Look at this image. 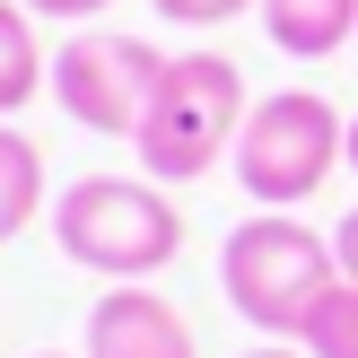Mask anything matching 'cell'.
<instances>
[{"label":"cell","instance_id":"1","mask_svg":"<svg viewBox=\"0 0 358 358\" xmlns=\"http://www.w3.org/2000/svg\"><path fill=\"white\" fill-rule=\"evenodd\" d=\"M52 245L79 271H96L105 289H122V280H149L184 254V210L149 175H79L52 201Z\"/></svg>","mask_w":358,"mask_h":358},{"label":"cell","instance_id":"2","mask_svg":"<svg viewBox=\"0 0 358 358\" xmlns=\"http://www.w3.org/2000/svg\"><path fill=\"white\" fill-rule=\"evenodd\" d=\"M332 280H341V254H332V236H315L297 210H254V219H236L227 245H219L227 306L254 332H280V341H297V324L315 315V297H324Z\"/></svg>","mask_w":358,"mask_h":358},{"label":"cell","instance_id":"3","mask_svg":"<svg viewBox=\"0 0 358 358\" xmlns=\"http://www.w3.org/2000/svg\"><path fill=\"white\" fill-rule=\"evenodd\" d=\"M245 114H254V105H245V70L227 62V52H175L166 79H157V96H149V122L131 131L149 184H192V175H210L236 149Z\"/></svg>","mask_w":358,"mask_h":358},{"label":"cell","instance_id":"4","mask_svg":"<svg viewBox=\"0 0 358 358\" xmlns=\"http://www.w3.org/2000/svg\"><path fill=\"white\" fill-rule=\"evenodd\" d=\"M227 166H236L245 201L297 210V201H315V192L332 184V166H350V122L332 114V96H315V87L254 96V114H245Z\"/></svg>","mask_w":358,"mask_h":358},{"label":"cell","instance_id":"5","mask_svg":"<svg viewBox=\"0 0 358 358\" xmlns=\"http://www.w3.org/2000/svg\"><path fill=\"white\" fill-rule=\"evenodd\" d=\"M175 52H157L149 35H114V27H87L52 52V105H62L79 131L96 140H131L149 122V96L166 79Z\"/></svg>","mask_w":358,"mask_h":358},{"label":"cell","instance_id":"6","mask_svg":"<svg viewBox=\"0 0 358 358\" xmlns=\"http://www.w3.org/2000/svg\"><path fill=\"white\" fill-rule=\"evenodd\" d=\"M79 358H201V341H192V324L149 280H122V289H105L96 306H87Z\"/></svg>","mask_w":358,"mask_h":358},{"label":"cell","instance_id":"7","mask_svg":"<svg viewBox=\"0 0 358 358\" xmlns=\"http://www.w3.org/2000/svg\"><path fill=\"white\" fill-rule=\"evenodd\" d=\"M262 27L289 62H332L341 44H358V0H262Z\"/></svg>","mask_w":358,"mask_h":358},{"label":"cell","instance_id":"8","mask_svg":"<svg viewBox=\"0 0 358 358\" xmlns=\"http://www.w3.org/2000/svg\"><path fill=\"white\" fill-rule=\"evenodd\" d=\"M35 87H52V62L35 44V9L27 0H0V122L17 105H35Z\"/></svg>","mask_w":358,"mask_h":358},{"label":"cell","instance_id":"9","mask_svg":"<svg viewBox=\"0 0 358 358\" xmlns=\"http://www.w3.org/2000/svg\"><path fill=\"white\" fill-rule=\"evenodd\" d=\"M35 210H44V149H35L17 122H0V245L27 236Z\"/></svg>","mask_w":358,"mask_h":358},{"label":"cell","instance_id":"10","mask_svg":"<svg viewBox=\"0 0 358 358\" xmlns=\"http://www.w3.org/2000/svg\"><path fill=\"white\" fill-rule=\"evenodd\" d=\"M297 350L306 358H358V280H332L315 297V315L297 324Z\"/></svg>","mask_w":358,"mask_h":358},{"label":"cell","instance_id":"11","mask_svg":"<svg viewBox=\"0 0 358 358\" xmlns=\"http://www.w3.org/2000/svg\"><path fill=\"white\" fill-rule=\"evenodd\" d=\"M166 27H227V17H245V9H262V0H149Z\"/></svg>","mask_w":358,"mask_h":358},{"label":"cell","instance_id":"12","mask_svg":"<svg viewBox=\"0 0 358 358\" xmlns=\"http://www.w3.org/2000/svg\"><path fill=\"white\" fill-rule=\"evenodd\" d=\"M27 9H35V17H105L114 0H27Z\"/></svg>","mask_w":358,"mask_h":358},{"label":"cell","instance_id":"13","mask_svg":"<svg viewBox=\"0 0 358 358\" xmlns=\"http://www.w3.org/2000/svg\"><path fill=\"white\" fill-rule=\"evenodd\" d=\"M332 254H341V280H358V210L332 227Z\"/></svg>","mask_w":358,"mask_h":358},{"label":"cell","instance_id":"14","mask_svg":"<svg viewBox=\"0 0 358 358\" xmlns=\"http://www.w3.org/2000/svg\"><path fill=\"white\" fill-rule=\"evenodd\" d=\"M236 358H306V350H289V341H262V350H236Z\"/></svg>","mask_w":358,"mask_h":358},{"label":"cell","instance_id":"15","mask_svg":"<svg viewBox=\"0 0 358 358\" xmlns=\"http://www.w3.org/2000/svg\"><path fill=\"white\" fill-rule=\"evenodd\" d=\"M350 175H358V114H350Z\"/></svg>","mask_w":358,"mask_h":358},{"label":"cell","instance_id":"16","mask_svg":"<svg viewBox=\"0 0 358 358\" xmlns=\"http://www.w3.org/2000/svg\"><path fill=\"white\" fill-rule=\"evenodd\" d=\"M35 358H79V350H35Z\"/></svg>","mask_w":358,"mask_h":358}]
</instances>
